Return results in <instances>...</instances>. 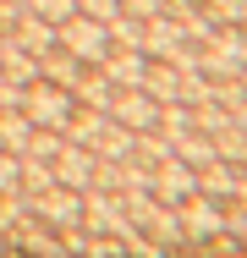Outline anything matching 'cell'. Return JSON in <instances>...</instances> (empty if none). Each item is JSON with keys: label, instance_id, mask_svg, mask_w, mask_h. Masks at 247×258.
<instances>
[{"label": "cell", "instance_id": "27", "mask_svg": "<svg viewBox=\"0 0 247 258\" xmlns=\"http://www.w3.org/2000/svg\"><path fill=\"white\" fill-rule=\"evenodd\" d=\"M231 121H236V126H247V94H242L236 104H231Z\"/></svg>", "mask_w": 247, "mask_h": 258}, {"label": "cell", "instance_id": "15", "mask_svg": "<svg viewBox=\"0 0 247 258\" xmlns=\"http://www.w3.org/2000/svg\"><path fill=\"white\" fill-rule=\"evenodd\" d=\"M104 126H110V110H94V104H72V121H66L60 132H66L72 143H94Z\"/></svg>", "mask_w": 247, "mask_h": 258}, {"label": "cell", "instance_id": "2", "mask_svg": "<svg viewBox=\"0 0 247 258\" xmlns=\"http://www.w3.org/2000/svg\"><path fill=\"white\" fill-rule=\"evenodd\" d=\"M55 44H60L66 55H77L83 66H99V60L110 55V28L77 11V17H66V22L55 28Z\"/></svg>", "mask_w": 247, "mask_h": 258}, {"label": "cell", "instance_id": "26", "mask_svg": "<svg viewBox=\"0 0 247 258\" xmlns=\"http://www.w3.org/2000/svg\"><path fill=\"white\" fill-rule=\"evenodd\" d=\"M121 11H127V17H138V22H148V17H159V11H165V0H121Z\"/></svg>", "mask_w": 247, "mask_h": 258}, {"label": "cell", "instance_id": "28", "mask_svg": "<svg viewBox=\"0 0 247 258\" xmlns=\"http://www.w3.org/2000/svg\"><path fill=\"white\" fill-rule=\"evenodd\" d=\"M236 204H247V165H242V181H236Z\"/></svg>", "mask_w": 247, "mask_h": 258}, {"label": "cell", "instance_id": "14", "mask_svg": "<svg viewBox=\"0 0 247 258\" xmlns=\"http://www.w3.org/2000/svg\"><path fill=\"white\" fill-rule=\"evenodd\" d=\"M170 154L198 170V165L214 159V138H209V132H193V126H187V132H170Z\"/></svg>", "mask_w": 247, "mask_h": 258}, {"label": "cell", "instance_id": "7", "mask_svg": "<svg viewBox=\"0 0 247 258\" xmlns=\"http://www.w3.org/2000/svg\"><path fill=\"white\" fill-rule=\"evenodd\" d=\"M94 165H99V154L88 143H72L66 138V149L55 154V181L72 187V192H83V187H94Z\"/></svg>", "mask_w": 247, "mask_h": 258}, {"label": "cell", "instance_id": "22", "mask_svg": "<svg viewBox=\"0 0 247 258\" xmlns=\"http://www.w3.org/2000/svg\"><path fill=\"white\" fill-rule=\"evenodd\" d=\"M66 149V132H49V126H33V138H28V154L33 159H55Z\"/></svg>", "mask_w": 247, "mask_h": 258}, {"label": "cell", "instance_id": "5", "mask_svg": "<svg viewBox=\"0 0 247 258\" xmlns=\"http://www.w3.org/2000/svg\"><path fill=\"white\" fill-rule=\"evenodd\" d=\"M176 220H181V236H187V242H203V247H209V242L225 231V204L193 192L187 204H176Z\"/></svg>", "mask_w": 247, "mask_h": 258}, {"label": "cell", "instance_id": "18", "mask_svg": "<svg viewBox=\"0 0 247 258\" xmlns=\"http://www.w3.org/2000/svg\"><path fill=\"white\" fill-rule=\"evenodd\" d=\"M214 159H225V165H247V126H220L214 132Z\"/></svg>", "mask_w": 247, "mask_h": 258}, {"label": "cell", "instance_id": "8", "mask_svg": "<svg viewBox=\"0 0 247 258\" xmlns=\"http://www.w3.org/2000/svg\"><path fill=\"white\" fill-rule=\"evenodd\" d=\"M110 121H121L127 132H148V126H159V99H148L143 88H121L110 104Z\"/></svg>", "mask_w": 247, "mask_h": 258}, {"label": "cell", "instance_id": "12", "mask_svg": "<svg viewBox=\"0 0 247 258\" xmlns=\"http://www.w3.org/2000/svg\"><path fill=\"white\" fill-rule=\"evenodd\" d=\"M115 94H121V88H115L99 66H83V77H77V88H72V99H77V104H94V110H110Z\"/></svg>", "mask_w": 247, "mask_h": 258}, {"label": "cell", "instance_id": "11", "mask_svg": "<svg viewBox=\"0 0 247 258\" xmlns=\"http://www.w3.org/2000/svg\"><path fill=\"white\" fill-rule=\"evenodd\" d=\"M11 39H17L28 55H49V50H55V22L33 17V11H22V17H17V28H11Z\"/></svg>", "mask_w": 247, "mask_h": 258}, {"label": "cell", "instance_id": "1", "mask_svg": "<svg viewBox=\"0 0 247 258\" xmlns=\"http://www.w3.org/2000/svg\"><path fill=\"white\" fill-rule=\"evenodd\" d=\"M22 214L28 220H39L49 231H72V225H83V192H72V187H44V192H33V198H22Z\"/></svg>", "mask_w": 247, "mask_h": 258}, {"label": "cell", "instance_id": "13", "mask_svg": "<svg viewBox=\"0 0 247 258\" xmlns=\"http://www.w3.org/2000/svg\"><path fill=\"white\" fill-rule=\"evenodd\" d=\"M39 77H44V83H55V88H66V94H72V88H77V77H83V60H77V55H66L60 44H55L49 55H39Z\"/></svg>", "mask_w": 247, "mask_h": 258}, {"label": "cell", "instance_id": "25", "mask_svg": "<svg viewBox=\"0 0 247 258\" xmlns=\"http://www.w3.org/2000/svg\"><path fill=\"white\" fill-rule=\"evenodd\" d=\"M77 11H83V17H94V22H104V28H110V22L121 17V0H77Z\"/></svg>", "mask_w": 247, "mask_h": 258}, {"label": "cell", "instance_id": "6", "mask_svg": "<svg viewBox=\"0 0 247 258\" xmlns=\"http://www.w3.org/2000/svg\"><path fill=\"white\" fill-rule=\"evenodd\" d=\"M148 192H154L159 204H187V198L198 192V170L170 154V159H159V165L148 170Z\"/></svg>", "mask_w": 247, "mask_h": 258}, {"label": "cell", "instance_id": "3", "mask_svg": "<svg viewBox=\"0 0 247 258\" xmlns=\"http://www.w3.org/2000/svg\"><path fill=\"white\" fill-rule=\"evenodd\" d=\"M72 104H77V99H72L66 88H55V83H44V77H39V83H28V94H22V115H28L33 126L60 132V126L72 121Z\"/></svg>", "mask_w": 247, "mask_h": 258}, {"label": "cell", "instance_id": "30", "mask_svg": "<svg viewBox=\"0 0 247 258\" xmlns=\"http://www.w3.org/2000/svg\"><path fill=\"white\" fill-rule=\"evenodd\" d=\"M242 88H247V66H242Z\"/></svg>", "mask_w": 247, "mask_h": 258}, {"label": "cell", "instance_id": "31", "mask_svg": "<svg viewBox=\"0 0 247 258\" xmlns=\"http://www.w3.org/2000/svg\"><path fill=\"white\" fill-rule=\"evenodd\" d=\"M0 83H6V77H0Z\"/></svg>", "mask_w": 247, "mask_h": 258}, {"label": "cell", "instance_id": "23", "mask_svg": "<svg viewBox=\"0 0 247 258\" xmlns=\"http://www.w3.org/2000/svg\"><path fill=\"white\" fill-rule=\"evenodd\" d=\"M181 104H203V99H214V83L203 77V72H181V94H176Z\"/></svg>", "mask_w": 247, "mask_h": 258}, {"label": "cell", "instance_id": "29", "mask_svg": "<svg viewBox=\"0 0 247 258\" xmlns=\"http://www.w3.org/2000/svg\"><path fill=\"white\" fill-rule=\"evenodd\" d=\"M6 6H22V11H28V0H6Z\"/></svg>", "mask_w": 247, "mask_h": 258}, {"label": "cell", "instance_id": "19", "mask_svg": "<svg viewBox=\"0 0 247 258\" xmlns=\"http://www.w3.org/2000/svg\"><path fill=\"white\" fill-rule=\"evenodd\" d=\"M44 187H55V159H33V154H22V198L44 192Z\"/></svg>", "mask_w": 247, "mask_h": 258}, {"label": "cell", "instance_id": "9", "mask_svg": "<svg viewBox=\"0 0 247 258\" xmlns=\"http://www.w3.org/2000/svg\"><path fill=\"white\" fill-rule=\"evenodd\" d=\"M236 181H242V165H225V159L198 165V192L214 198V204H231V198H236Z\"/></svg>", "mask_w": 247, "mask_h": 258}, {"label": "cell", "instance_id": "4", "mask_svg": "<svg viewBox=\"0 0 247 258\" xmlns=\"http://www.w3.org/2000/svg\"><path fill=\"white\" fill-rule=\"evenodd\" d=\"M127 209H121V192H104V187H83V231L94 236H127Z\"/></svg>", "mask_w": 247, "mask_h": 258}, {"label": "cell", "instance_id": "24", "mask_svg": "<svg viewBox=\"0 0 247 258\" xmlns=\"http://www.w3.org/2000/svg\"><path fill=\"white\" fill-rule=\"evenodd\" d=\"M28 11L33 17H44V22H66V17H77V0H28Z\"/></svg>", "mask_w": 247, "mask_h": 258}, {"label": "cell", "instance_id": "17", "mask_svg": "<svg viewBox=\"0 0 247 258\" xmlns=\"http://www.w3.org/2000/svg\"><path fill=\"white\" fill-rule=\"evenodd\" d=\"M28 138H33V121L22 110H0V149L6 154H28Z\"/></svg>", "mask_w": 247, "mask_h": 258}, {"label": "cell", "instance_id": "10", "mask_svg": "<svg viewBox=\"0 0 247 258\" xmlns=\"http://www.w3.org/2000/svg\"><path fill=\"white\" fill-rule=\"evenodd\" d=\"M99 72L115 83V88H143V72H148V55L143 50H110L99 60Z\"/></svg>", "mask_w": 247, "mask_h": 258}, {"label": "cell", "instance_id": "20", "mask_svg": "<svg viewBox=\"0 0 247 258\" xmlns=\"http://www.w3.org/2000/svg\"><path fill=\"white\" fill-rule=\"evenodd\" d=\"M220 126H231V110H225L220 99H203V104H193V132H209V138H214Z\"/></svg>", "mask_w": 247, "mask_h": 258}, {"label": "cell", "instance_id": "21", "mask_svg": "<svg viewBox=\"0 0 247 258\" xmlns=\"http://www.w3.org/2000/svg\"><path fill=\"white\" fill-rule=\"evenodd\" d=\"M110 50H143V22L121 11V17L110 22Z\"/></svg>", "mask_w": 247, "mask_h": 258}, {"label": "cell", "instance_id": "16", "mask_svg": "<svg viewBox=\"0 0 247 258\" xmlns=\"http://www.w3.org/2000/svg\"><path fill=\"white\" fill-rule=\"evenodd\" d=\"M143 94H148V99H159V104H170L176 94H181V72H176L170 60H148V72H143Z\"/></svg>", "mask_w": 247, "mask_h": 258}]
</instances>
